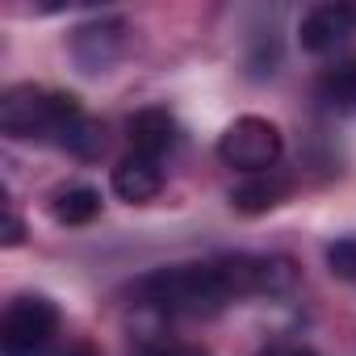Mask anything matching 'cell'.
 Masks as SVG:
<instances>
[{
  "label": "cell",
  "mask_w": 356,
  "mask_h": 356,
  "mask_svg": "<svg viewBox=\"0 0 356 356\" xmlns=\"http://www.w3.org/2000/svg\"><path fill=\"white\" fill-rule=\"evenodd\" d=\"M293 285V260L285 256H218L197 264H168L134 281L138 306L163 318H210L243 298H277Z\"/></svg>",
  "instance_id": "cell-1"
},
{
  "label": "cell",
  "mask_w": 356,
  "mask_h": 356,
  "mask_svg": "<svg viewBox=\"0 0 356 356\" xmlns=\"http://www.w3.org/2000/svg\"><path fill=\"white\" fill-rule=\"evenodd\" d=\"M84 118L80 101L59 88L17 84L0 97V130L9 138H34V143H67L76 122Z\"/></svg>",
  "instance_id": "cell-2"
},
{
  "label": "cell",
  "mask_w": 356,
  "mask_h": 356,
  "mask_svg": "<svg viewBox=\"0 0 356 356\" xmlns=\"http://www.w3.org/2000/svg\"><path fill=\"white\" fill-rule=\"evenodd\" d=\"M285 155V134L277 122L268 118H256V113H243L235 118L222 138H218V159L243 176H260V172H277Z\"/></svg>",
  "instance_id": "cell-3"
},
{
  "label": "cell",
  "mask_w": 356,
  "mask_h": 356,
  "mask_svg": "<svg viewBox=\"0 0 356 356\" xmlns=\"http://www.w3.org/2000/svg\"><path fill=\"white\" fill-rule=\"evenodd\" d=\"M59 335V306L47 293H22L0 318V352L5 356H42Z\"/></svg>",
  "instance_id": "cell-4"
},
{
  "label": "cell",
  "mask_w": 356,
  "mask_h": 356,
  "mask_svg": "<svg viewBox=\"0 0 356 356\" xmlns=\"http://www.w3.org/2000/svg\"><path fill=\"white\" fill-rule=\"evenodd\" d=\"M356 38V0H327L298 22V42L310 55H331Z\"/></svg>",
  "instance_id": "cell-5"
},
{
  "label": "cell",
  "mask_w": 356,
  "mask_h": 356,
  "mask_svg": "<svg viewBox=\"0 0 356 356\" xmlns=\"http://www.w3.org/2000/svg\"><path fill=\"white\" fill-rule=\"evenodd\" d=\"M122 42H126V26L118 17H101L72 34V55L84 72H105L122 55Z\"/></svg>",
  "instance_id": "cell-6"
},
{
  "label": "cell",
  "mask_w": 356,
  "mask_h": 356,
  "mask_svg": "<svg viewBox=\"0 0 356 356\" xmlns=\"http://www.w3.org/2000/svg\"><path fill=\"white\" fill-rule=\"evenodd\" d=\"M126 134H130V151L147 155L155 163H163V155H172L176 143H181V126H176V118L168 109H138L126 122Z\"/></svg>",
  "instance_id": "cell-7"
},
{
  "label": "cell",
  "mask_w": 356,
  "mask_h": 356,
  "mask_svg": "<svg viewBox=\"0 0 356 356\" xmlns=\"http://www.w3.org/2000/svg\"><path fill=\"white\" fill-rule=\"evenodd\" d=\"M159 189H163V168H159L155 159L134 155V151H130L126 159H118V168H113V193H118L122 202L147 206V202L159 197Z\"/></svg>",
  "instance_id": "cell-8"
},
{
  "label": "cell",
  "mask_w": 356,
  "mask_h": 356,
  "mask_svg": "<svg viewBox=\"0 0 356 356\" xmlns=\"http://www.w3.org/2000/svg\"><path fill=\"white\" fill-rule=\"evenodd\" d=\"M289 197V181H281L277 172H260V176H248L239 189H231V206L248 218L256 214H268L273 206H281Z\"/></svg>",
  "instance_id": "cell-9"
},
{
  "label": "cell",
  "mask_w": 356,
  "mask_h": 356,
  "mask_svg": "<svg viewBox=\"0 0 356 356\" xmlns=\"http://www.w3.org/2000/svg\"><path fill=\"white\" fill-rule=\"evenodd\" d=\"M101 214V193L92 185H67L51 193V218L59 227H88Z\"/></svg>",
  "instance_id": "cell-10"
},
{
  "label": "cell",
  "mask_w": 356,
  "mask_h": 356,
  "mask_svg": "<svg viewBox=\"0 0 356 356\" xmlns=\"http://www.w3.org/2000/svg\"><path fill=\"white\" fill-rule=\"evenodd\" d=\"M318 101L331 105V109H356V59H343V63L323 72Z\"/></svg>",
  "instance_id": "cell-11"
},
{
  "label": "cell",
  "mask_w": 356,
  "mask_h": 356,
  "mask_svg": "<svg viewBox=\"0 0 356 356\" xmlns=\"http://www.w3.org/2000/svg\"><path fill=\"white\" fill-rule=\"evenodd\" d=\"M63 147H67L72 155H80V159H97V155L105 151V126H101L97 118H88V113H84V118L76 122V130L67 134V143H63Z\"/></svg>",
  "instance_id": "cell-12"
},
{
  "label": "cell",
  "mask_w": 356,
  "mask_h": 356,
  "mask_svg": "<svg viewBox=\"0 0 356 356\" xmlns=\"http://www.w3.org/2000/svg\"><path fill=\"white\" fill-rule=\"evenodd\" d=\"M327 264H331L335 277L352 281V277H356V239H339V243H331V248H327Z\"/></svg>",
  "instance_id": "cell-13"
},
{
  "label": "cell",
  "mask_w": 356,
  "mask_h": 356,
  "mask_svg": "<svg viewBox=\"0 0 356 356\" xmlns=\"http://www.w3.org/2000/svg\"><path fill=\"white\" fill-rule=\"evenodd\" d=\"M134 356H210V348H202V343H147V348H138Z\"/></svg>",
  "instance_id": "cell-14"
},
{
  "label": "cell",
  "mask_w": 356,
  "mask_h": 356,
  "mask_svg": "<svg viewBox=\"0 0 356 356\" xmlns=\"http://www.w3.org/2000/svg\"><path fill=\"white\" fill-rule=\"evenodd\" d=\"M22 239H26V222L17 218L13 206H5V231H0V243H5V248H17Z\"/></svg>",
  "instance_id": "cell-15"
},
{
  "label": "cell",
  "mask_w": 356,
  "mask_h": 356,
  "mask_svg": "<svg viewBox=\"0 0 356 356\" xmlns=\"http://www.w3.org/2000/svg\"><path fill=\"white\" fill-rule=\"evenodd\" d=\"M260 356H314V352L302 348V343H277V348H268V352H260Z\"/></svg>",
  "instance_id": "cell-16"
},
{
  "label": "cell",
  "mask_w": 356,
  "mask_h": 356,
  "mask_svg": "<svg viewBox=\"0 0 356 356\" xmlns=\"http://www.w3.org/2000/svg\"><path fill=\"white\" fill-rule=\"evenodd\" d=\"M67 356H101V352H97V348H92V343H76V348H72V352H67Z\"/></svg>",
  "instance_id": "cell-17"
}]
</instances>
